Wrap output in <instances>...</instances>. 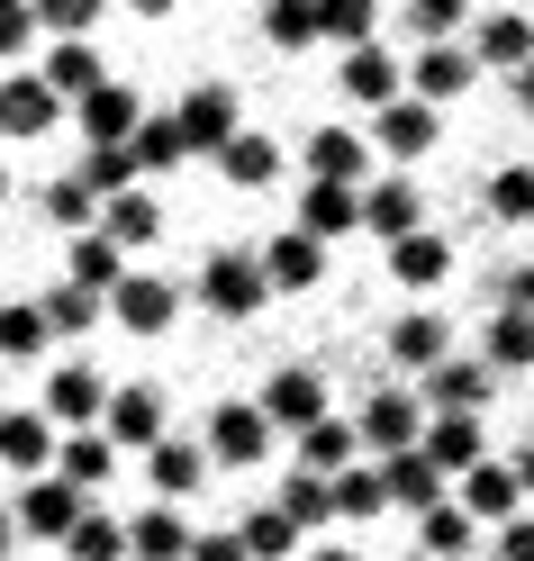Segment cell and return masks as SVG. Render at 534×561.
Segmentation results:
<instances>
[{"label":"cell","mask_w":534,"mask_h":561,"mask_svg":"<svg viewBox=\"0 0 534 561\" xmlns=\"http://www.w3.org/2000/svg\"><path fill=\"white\" fill-rule=\"evenodd\" d=\"M64 263H73V280H82V290H100V299H118V280H127V244H110V236H73V254H64Z\"/></svg>","instance_id":"obj_23"},{"label":"cell","mask_w":534,"mask_h":561,"mask_svg":"<svg viewBox=\"0 0 534 561\" xmlns=\"http://www.w3.org/2000/svg\"><path fill=\"white\" fill-rule=\"evenodd\" d=\"M172 308H182V290H172V280L127 272V280H118V299H110V318H118L127 335H163V327H172Z\"/></svg>","instance_id":"obj_9"},{"label":"cell","mask_w":534,"mask_h":561,"mask_svg":"<svg viewBox=\"0 0 534 561\" xmlns=\"http://www.w3.org/2000/svg\"><path fill=\"white\" fill-rule=\"evenodd\" d=\"M471 55H480V64H498V73H525V64H534V27H525L516 10H498V19H480Z\"/></svg>","instance_id":"obj_25"},{"label":"cell","mask_w":534,"mask_h":561,"mask_svg":"<svg viewBox=\"0 0 534 561\" xmlns=\"http://www.w3.org/2000/svg\"><path fill=\"white\" fill-rule=\"evenodd\" d=\"M208 462H218V453H208V444H191V435H172V444H155V453H146V471H155V489H163V499H191V489L208 480Z\"/></svg>","instance_id":"obj_18"},{"label":"cell","mask_w":534,"mask_h":561,"mask_svg":"<svg viewBox=\"0 0 534 561\" xmlns=\"http://www.w3.org/2000/svg\"><path fill=\"white\" fill-rule=\"evenodd\" d=\"M0 191H10V172H0Z\"/></svg>","instance_id":"obj_60"},{"label":"cell","mask_w":534,"mask_h":561,"mask_svg":"<svg viewBox=\"0 0 534 561\" xmlns=\"http://www.w3.org/2000/svg\"><path fill=\"white\" fill-rule=\"evenodd\" d=\"M191 525L172 516V507H146V516H127V561H191Z\"/></svg>","instance_id":"obj_17"},{"label":"cell","mask_w":534,"mask_h":561,"mask_svg":"<svg viewBox=\"0 0 534 561\" xmlns=\"http://www.w3.org/2000/svg\"><path fill=\"white\" fill-rule=\"evenodd\" d=\"M27 10H37V27H55V37H82L100 19V0H27Z\"/></svg>","instance_id":"obj_50"},{"label":"cell","mask_w":534,"mask_h":561,"mask_svg":"<svg viewBox=\"0 0 534 561\" xmlns=\"http://www.w3.org/2000/svg\"><path fill=\"white\" fill-rule=\"evenodd\" d=\"M37 208H46V227H73V236H91V218H100L110 199H100V191L82 182V172H73V182H46V191H37Z\"/></svg>","instance_id":"obj_34"},{"label":"cell","mask_w":534,"mask_h":561,"mask_svg":"<svg viewBox=\"0 0 534 561\" xmlns=\"http://www.w3.org/2000/svg\"><path fill=\"white\" fill-rule=\"evenodd\" d=\"M191 561H254V552H245V535H200Z\"/></svg>","instance_id":"obj_53"},{"label":"cell","mask_w":534,"mask_h":561,"mask_svg":"<svg viewBox=\"0 0 534 561\" xmlns=\"http://www.w3.org/2000/svg\"><path fill=\"white\" fill-rule=\"evenodd\" d=\"M480 363H489V371H525V363H534V308H498Z\"/></svg>","instance_id":"obj_32"},{"label":"cell","mask_w":534,"mask_h":561,"mask_svg":"<svg viewBox=\"0 0 534 561\" xmlns=\"http://www.w3.org/2000/svg\"><path fill=\"white\" fill-rule=\"evenodd\" d=\"M425 453H435L444 471L471 480V471L489 462V453H480V416H435V426H425Z\"/></svg>","instance_id":"obj_29"},{"label":"cell","mask_w":534,"mask_h":561,"mask_svg":"<svg viewBox=\"0 0 534 561\" xmlns=\"http://www.w3.org/2000/svg\"><path fill=\"white\" fill-rule=\"evenodd\" d=\"M372 136L389 154H425V146H435V110H425V100H389V110L372 118Z\"/></svg>","instance_id":"obj_30"},{"label":"cell","mask_w":534,"mask_h":561,"mask_svg":"<svg viewBox=\"0 0 534 561\" xmlns=\"http://www.w3.org/2000/svg\"><path fill=\"white\" fill-rule=\"evenodd\" d=\"M46 82H55V91H64V100H73V110H82V100H91L100 82H110V73H100V46H82V37L46 46Z\"/></svg>","instance_id":"obj_26"},{"label":"cell","mask_w":534,"mask_h":561,"mask_svg":"<svg viewBox=\"0 0 534 561\" xmlns=\"http://www.w3.org/2000/svg\"><path fill=\"white\" fill-rule=\"evenodd\" d=\"M389 272H399L408 290H435V280L453 272V254H444V236H425V227H417L408 244H389Z\"/></svg>","instance_id":"obj_35"},{"label":"cell","mask_w":534,"mask_h":561,"mask_svg":"<svg viewBox=\"0 0 534 561\" xmlns=\"http://www.w3.org/2000/svg\"><path fill=\"white\" fill-rule=\"evenodd\" d=\"M263 416H272V426H291V435H317V426H327V380H317V371H272L263 380Z\"/></svg>","instance_id":"obj_5"},{"label":"cell","mask_w":534,"mask_h":561,"mask_svg":"<svg viewBox=\"0 0 534 561\" xmlns=\"http://www.w3.org/2000/svg\"><path fill=\"white\" fill-rule=\"evenodd\" d=\"M372 19H380L372 0H327V46H344V55L372 46Z\"/></svg>","instance_id":"obj_49"},{"label":"cell","mask_w":534,"mask_h":561,"mask_svg":"<svg viewBox=\"0 0 534 561\" xmlns=\"http://www.w3.org/2000/svg\"><path fill=\"white\" fill-rule=\"evenodd\" d=\"M64 110H73V100H64L46 73H10L0 82V136H46Z\"/></svg>","instance_id":"obj_7"},{"label":"cell","mask_w":534,"mask_h":561,"mask_svg":"<svg viewBox=\"0 0 534 561\" xmlns=\"http://www.w3.org/2000/svg\"><path fill=\"white\" fill-rule=\"evenodd\" d=\"M516 100H525V110H534V64H525V73H516Z\"/></svg>","instance_id":"obj_57"},{"label":"cell","mask_w":534,"mask_h":561,"mask_svg":"<svg viewBox=\"0 0 534 561\" xmlns=\"http://www.w3.org/2000/svg\"><path fill=\"white\" fill-rule=\"evenodd\" d=\"M516 499H525V480H516V462H480L471 480H462V507H471L489 535L498 525H516Z\"/></svg>","instance_id":"obj_14"},{"label":"cell","mask_w":534,"mask_h":561,"mask_svg":"<svg viewBox=\"0 0 534 561\" xmlns=\"http://www.w3.org/2000/svg\"><path fill=\"white\" fill-rule=\"evenodd\" d=\"M363 227L389 236V244H408L417 236V182H372L363 191Z\"/></svg>","instance_id":"obj_27"},{"label":"cell","mask_w":534,"mask_h":561,"mask_svg":"<svg viewBox=\"0 0 534 561\" xmlns=\"http://www.w3.org/2000/svg\"><path fill=\"white\" fill-rule=\"evenodd\" d=\"M55 416L46 408H10V416H0V462H10V471H46L55 462Z\"/></svg>","instance_id":"obj_13"},{"label":"cell","mask_w":534,"mask_h":561,"mask_svg":"<svg viewBox=\"0 0 534 561\" xmlns=\"http://www.w3.org/2000/svg\"><path fill=\"white\" fill-rule=\"evenodd\" d=\"M480 208H489L498 227H525V218H534V163H508V172H489Z\"/></svg>","instance_id":"obj_39"},{"label":"cell","mask_w":534,"mask_h":561,"mask_svg":"<svg viewBox=\"0 0 534 561\" xmlns=\"http://www.w3.org/2000/svg\"><path fill=\"white\" fill-rule=\"evenodd\" d=\"M27 37H37V10L27 0H0V55H19Z\"/></svg>","instance_id":"obj_51"},{"label":"cell","mask_w":534,"mask_h":561,"mask_svg":"<svg viewBox=\"0 0 534 561\" xmlns=\"http://www.w3.org/2000/svg\"><path fill=\"white\" fill-rule=\"evenodd\" d=\"M155 227H163V208L146 191H127V199L100 208V236H110V244H155Z\"/></svg>","instance_id":"obj_40"},{"label":"cell","mask_w":534,"mask_h":561,"mask_svg":"<svg viewBox=\"0 0 534 561\" xmlns=\"http://www.w3.org/2000/svg\"><path fill=\"white\" fill-rule=\"evenodd\" d=\"M471 535H480L471 507H425V516H417V543L435 552V561H462V552H471Z\"/></svg>","instance_id":"obj_38"},{"label":"cell","mask_w":534,"mask_h":561,"mask_svg":"<svg viewBox=\"0 0 534 561\" xmlns=\"http://www.w3.org/2000/svg\"><path fill=\"white\" fill-rule=\"evenodd\" d=\"M236 535H245V552H254V561H281V552H299V525H291V516H281L272 499H263L254 516H245V525H236Z\"/></svg>","instance_id":"obj_41"},{"label":"cell","mask_w":534,"mask_h":561,"mask_svg":"<svg viewBox=\"0 0 534 561\" xmlns=\"http://www.w3.org/2000/svg\"><path fill=\"white\" fill-rule=\"evenodd\" d=\"M380 507H399V499H389V471L353 462V471L336 480V516H380Z\"/></svg>","instance_id":"obj_42"},{"label":"cell","mask_w":534,"mask_h":561,"mask_svg":"<svg viewBox=\"0 0 534 561\" xmlns=\"http://www.w3.org/2000/svg\"><path fill=\"white\" fill-rule=\"evenodd\" d=\"M37 408L55 416V426H91V416H110V390H100L91 363H55V380H46Z\"/></svg>","instance_id":"obj_10"},{"label":"cell","mask_w":534,"mask_h":561,"mask_svg":"<svg viewBox=\"0 0 534 561\" xmlns=\"http://www.w3.org/2000/svg\"><path fill=\"white\" fill-rule=\"evenodd\" d=\"M172 118H182V136H191L200 154H227L236 136H245V118H236V91H227V82H191Z\"/></svg>","instance_id":"obj_2"},{"label":"cell","mask_w":534,"mask_h":561,"mask_svg":"<svg viewBox=\"0 0 534 561\" xmlns=\"http://www.w3.org/2000/svg\"><path fill=\"white\" fill-rule=\"evenodd\" d=\"M444 318H435V308H408V318L399 327H389V363H408V371H444L453 354H444Z\"/></svg>","instance_id":"obj_15"},{"label":"cell","mask_w":534,"mask_h":561,"mask_svg":"<svg viewBox=\"0 0 534 561\" xmlns=\"http://www.w3.org/2000/svg\"><path fill=\"white\" fill-rule=\"evenodd\" d=\"M308 561H363V552H308Z\"/></svg>","instance_id":"obj_59"},{"label":"cell","mask_w":534,"mask_h":561,"mask_svg":"<svg viewBox=\"0 0 534 561\" xmlns=\"http://www.w3.org/2000/svg\"><path fill=\"white\" fill-rule=\"evenodd\" d=\"M182 154H191L182 118H146V127H136V172H172Z\"/></svg>","instance_id":"obj_43"},{"label":"cell","mask_w":534,"mask_h":561,"mask_svg":"<svg viewBox=\"0 0 534 561\" xmlns=\"http://www.w3.org/2000/svg\"><path fill=\"white\" fill-rule=\"evenodd\" d=\"M73 118H82L91 146H136V127H146V110H136V91H127V82H100Z\"/></svg>","instance_id":"obj_11"},{"label":"cell","mask_w":534,"mask_h":561,"mask_svg":"<svg viewBox=\"0 0 534 561\" xmlns=\"http://www.w3.org/2000/svg\"><path fill=\"white\" fill-rule=\"evenodd\" d=\"M380 471H389V499H399V507H417V516H425V507H444V462H435L425 444L399 453V462H380Z\"/></svg>","instance_id":"obj_20"},{"label":"cell","mask_w":534,"mask_h":561,"mask_svg":"<svg viewBox=\"0 0 534 561\" xmlns=\"http://www.w3.org/2000/svg\"><path fill=\"white\" fill-rule=\"evenodd\" d=\"M208 453H218V462H263L272 453V416H263V399H227L218 416H208Z\"/></svg>","instance_id":"obj_6"},{"label":"cell","mask_w":534,"mask_h":561,"mask_svg":"<svg viewBox=\"0 0 534 561\" xmlns=\"http://www.w3.org/2000/svg\"><path fill=\"white\" fill-rule=\"evenodd\" d=\"M100 318V290H82V280H55V290H46V327L55 335H82Z\"/></svg>","instance_id":"obj_45"},{"label":"cell","mask_w":534,"mask_h":561,"mask_svg":"<svg viewBox=\"0 0 534 561\" xmlns=\"http://www.w3.org/2000/svg\"><path fill=\"white\" fill-rule=\"evenodd\" d=\"M263 272H272V290H308V280L327 272V254H317V236H308V227H291V236H272Z\"/></svg>","instance_id":"obj_28"},{"label":"cell","mask_w":534,"mask_h":561,"mask_svg":"<svg viewBox=\"0 0 534 561\" xmlns=\"http://www.w3.org/2000/svg\"><path fill=\"white\" fill-rule=\"evenodd\" d=\"M46 299H27V308H0V354H46Z\"/></svg>","instance_id":"obj_46"},{"label":"cell","mask_w":534,"mask_h":561,"mask_svg":"<svg viewBox=\"0 0 534 561\" xmlns=\"http://www.w3.org/2000/svg\"><path fill=\"white\" fill-rule=\"evenodd\" d=\"M82 182H91L100 199H127V191H136V146H91Z\"/></svg>","instance_id":"obj_44"},{"label":"cell","mask_w":534,"mask_h":561,"mask_svg":"<svg viewBox=\"0 0 534 561\" xmlns=\"http://www.w3.org/2000/svg\"><path fill=\"white\" fill-rule=\"evenodd\" d=\"M110 471H118V444H110V435H64V453H55V480L91 489V480H110Z\"/></svg>","instance_id":"obj_37"},{"label":"cell","mask_w":534,"mask_h":561,"mask_svg":"<svg viewBox=\"0 0 534 561\" xmlns=\"http://www.w3.org/2000/svg\"><path fill=\"white\" fill-rule=\"evenodd\" d=\"M353 453H363V426H353V416H327L317 435H299V471L344 480V471H353Z\"/></svg>","instance_id":"obj_24"},{"label":"cell","mask_w":534,"mask_h":561,"mask_svg":"<svg viewBox=\"0 0 534 561\" xmlns=\"http://www.w3.org/2000/svg\"><path fill=\"white\" fill-rule=\"evenodd\" d=\"M480 73V55L471 46H417V100H453V91H471Z\"/></svg>","instance_id":"obj_22"},{"label":"cell","mask_w":534,"mask_h":561,"mask_svg":"<svg viewBox=\"0 0 534 561\" xmlns=\"http://www.w3.org/2000/svg\"><path fill=\"white\" fill-rule=\"evenodd\" d=\"M299 227L327 244V236H344V227H363V191L353 182H308L299 191Z\"/></svg>","instance_id":"obj_16"},{"label":"cell","mask_w":534,"mask_h":561,"mask_svg":"<svg viewBox=\"0 0 534 561\" xmlns=\"http://www.w3.org/2000/svg\"><path fill=\"white\" fill-rule=\"evenodd\" d=\"M308 172L317 182H363V136L353 127H317L308 136Z\"/></svg>","instance_id":"obj_33"},{"label":"cell","mask_w":534,"mask_h":561,"mask_svg":"<svg viewBox=\"0 0 534 561\" xmlns=\"http://www.w3.org/2000/svg\"><path fill=\"white\" fill-rule=\"evenodd\" d=\"M272 507H281V516H291L299 535H308V525H327V516H336V480H327V471H291Z\"/></svg>","instance_id":"obj_31"},{"label":"cell","mask_w":534,"mask_h":561,"mask_svg":"<svg viewBox=\"0 0 534 561\" xmlns=\"http://www.w3.org/2000/svg\"><path fill=\"white\" fill-rule=\"evenodd\" d=\"M498 561H534V516H516V525H498Z\"/></svg>","instance_id":"obj_52"},{"label":"cell","mask_w":534,"mask_h":561,"mask_svg":"<svg viewBox=\"0 0 534 561\" xmlns=\"http://www.w3.org/2000/svg\"><path fill=\"white\" fill-rule=\"evenodd\" d=\"M498 308H534V263H516L508 280H498Z\"/></svg>","instance_id":"obj_54"},{"label":"cell","mask_w":534,"mask_h":561,"mask_svg":"<svg viewBox=\"0 0 534 561\" xmlns=\"http://www.w3.org/2000/svg\"><path fill=\"white\" fill-rule=\"evenodd\" d=\"M127 10H136V19H163V10H172V0H127Z\"/></svg>","instance_id":"obj_56"},{"label":"cell","mask_w":534,"mask_h":561,"mask_svg":"<svg viewBox=\"0 0 534 561\" xmlns=\"http://www.w3.org/2000/svg\"><path fill=\"white\" fill-rule=\"evenodd\" d=\"M263 299H272L263 254H236V244H227V254L200 263V308H208V318H254Z\"/></svg>","instance_id":"obj_1"},{"label":"cell","mask_w":534,"mask_h":561,"mask_svg":"<svg viewBox=\"0 0 534 561\" xmlns=\"http://www.w3.org/2000/svg\"><path fill=\"white\" fill-rule=\"evenodd\" d=\"M218 163H227V182H245V191H272V182H281V146H272V136H254V127H245Z\"/></svg>","instance_id":"obj_36"},{"label":"cell","mask_w":534,"mask_h":561,"mask_svg":"<svg viewBox=\"0 0 534 561\" xmlns=\"http://www.w3.org/2000/svg\"><path fill=\"white\" fill-rule=\"evenodd\" d=\"M489 390H498L489 363H444V371H425V408H435V416H480Z\"/></svg>","instance_id":"obj_12"},{"label":"cell","mask_w":534,"mask_h":561,"mask_svg":"<svg viewBox=\"0 0 534 561\" xmlns=\"http://www.w3.org/2000/svg\"><path fill=\"white\" fill-rule=\"evenodd\" d=\"M10 535H19V516H0V552H10Z\"/></svg>","instance_id":"obj_58"},{"label":"cell","mask_w":534,"mask_h":561,"mask_svg":"<svg viewBox=\"0 0 534 561\" xmlns=\"http://www.w3.org/2000/svg\"><path fill=\"white\" fill-rule=\"evenodd\" d=\"M344 100L389 110V100H399V55H389V46H353V55H344Z\"/></svg>","instance_id":"obj_21"},{"label":"cell","mask_w":534,"mask_h":561,"mask_svg":"<svg viewBox=\"0 0 534 561\" xmlns=\"http://www.w3.org/2000/svg\"><path fill=\"white\" fill-rule=\"evenodd\" d=\"M82 489L73 480H27L19 489V535H37V543H73V525H82Z\"/></svg>","instance_id":"obj_3"},{"label":"cell","mask_w":534,"mask_h":561,"mask_svg":"<svg viewBox=\"0 0 534 561\" xmlns=\"http://www.w3.org/2000/svg\"><path fill=\"white\" fill-rule=\"evenodd\" d=\"M417 416H425V408H417L408 390H380V399H363V416H353V426H363V444L380 453V462H399V453H417V444H425Z\"/></svg>","instance_id":"obj_4"},{"label":"cell","mask_w":534,"mask_h":561,"mask_svg":"<svg viewBox=\"0 0 534 561\" xmlns=\"http://www.w3.org/2000/svg\"><path fill=\"white\" fill-rule=\"evenodd\" d=\"M516 480H525V499H534V444H525V453H516Z\"/></svg>","instance_id":"obj_55"},{"label":"cell","mask_w":534,"mask_h":561,"mask_svg":"<svg viewBox=\"0 0 534 561\" xmlns=\"http://www.w3.org/2000/svg\"><path fill=\"white\" fill-rule=\"evenodd\" d=\"M453 27H462V0H408V37L417 46H453Z\"/></svg>","instance_id":"obj_48"},{"label":"cell","mask_w":534,"mask_h":561,"mask_svg":"<svg viewBox=\"0 0 534 561\" xmlns=\"http://www.w3.org/2000/svg\"><path fill=\"white\" fill-rule=\"evenodd\" d=\"M110 444H118V453H155V444H172V435H163V390H146V380L110 390Z\"/></svg>","instance_id":"obj_8"},{"label":"cell","mask_w":534,"mask_h":561,"mask_svg":"<svg viewBox=\"0 0 534 561\" xmlns=\"http://www.w3.org/2000/svg\"><path fill=\"white\" fill-rule=\"evenodd\" d=\"M64 552H73V561H127V525L118 516H82Z\"/></svg>","instance_id":"obj_47"},{"label":"cell","mask_w":534,"mask_h":561,"mask_svg":"<svg viewBox=\"0 0 534 561\" xmlns=\"http://www.w3.org/2000/svg\"><path fill=\"white\" fill-rule=\"evenodd\" d=\"M263 37H272L281 55L327 46V0H263Z\"/></svg>","instance_id":"obj_19"}]
</instances>
